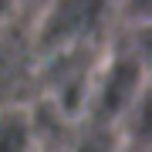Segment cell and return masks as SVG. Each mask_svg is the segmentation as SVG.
Segmentation results:
<instances>
[{"label":"cell","mask_w":152,"mask_h":152,"mask_svg":"<svg viewBox=\"0 0 152 152\" xmlns=\"http://www.w3.org/2000/svg\"><path fill=\"white\" fill-rule=\"evenodd\" d=\"M145 95V68H142L139 54H112V61L98 64V75L91 81L88 102L91 105L95 122L105 129L115 122H125L135 102Z\"/></svg>","instance_id":"obj_1"},{"label":"cell","mask_w":152,"mask_h":152,"mask_svg":"<svg viewBox=\"0 0 152 152\" xmlns=\"http://www.w3.org/2000/svg\"><path fill=\"white\" fill-rule=\"evenodd\" d=\"M0 152H37V125L27 108L20 105L0 108Z\"/></svg>","instance_id":"obj_2"},{"label":"cell","mask_w":152,"mask_h":152,"mask_svg":"<svg viewBox=\"0 0 152 152\" xmlns=\"http://www.w3.org/2000/svg\"><path fill=\"white\" fill-rule=\"evenodd\" d=\"M115 152H145V142H129V139H122Z\"/></svg>","instance_id":"obj_3"}]
</instances>
